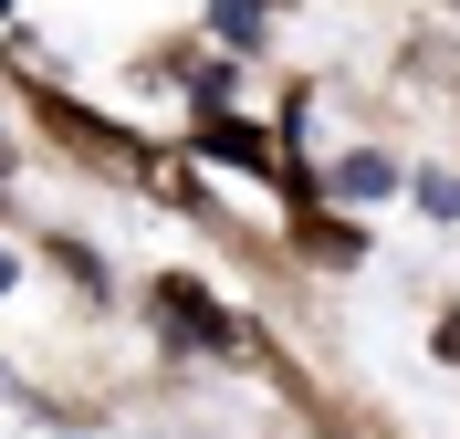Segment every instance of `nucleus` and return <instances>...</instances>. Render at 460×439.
I'll return each instance as SVG.
<instances>
[{"label":"nucleus","instance_id":"obj_4","mask_svg":"<svg viewBox=\"0 0 460 439\" xmlns=\"http://www.w3.org/2000/svg\"><path fill=\"white\" fill-rule=\"evenodd\" d=\"M272 11H283V0H220V42H261Z\"/></svg>","mask_w":460,"mask_h":439},{"label":"nucleus","instance_id":"obj_5","mask_svg":"<svg viewBox=\"0 0 460 439\" xmlns=\"http://www.w3.org/2000/svg\"><path fill=\"white\" fill-rule=\"evenodd\" d=\"M304 241H314L324 262H367V241H356V231H324V220H314V231H304Z\"/></svg>","mask_w":460,"mask_h":439},{"label":"nucleus","instance_id":"obj_7","mask_svg":"<svg viewBox=\"0 0 460 439\" xmlns=\"http://www.w3.org/2000/svg\"><path fill=\"white\" fill-rule=\"evenodd\" d=\"M0 11H11V0H0Z\"/></svg>","mask_w":460,"mask_h":439},{"label":"nucleus","instance_id":"obj_6","mask_svg":"<svg viewBox=\"0 0 460 439\" xmlns=\"http://www.w3.org/2000/svg\"><path fill=\"white\" fill-rule=\"evenodd\" d=\"M439 356H450V366H460V314H450V324H439Z\"/></svg>","mask_w":460,"mask_h":439},{"label":"nucleus","instance_id":"obj_2","mask_svg":"<svg viewBox=\"0 0 460 439\" xmlns=\"http://www.w3.org/2000/svg\"><path fill=\"white\" fill-rule=\"evenodd\" d=\"M199 157H220V168H261V178H272V136H261V126H241V116H199Z\"/></svg>","mask_w":460,"mask_h":439},{"label":"nucleus","instance_id":"obj_1","mask_svg":"<svg viewBox=\"0 0 460 439\" xmlns=\"http://www.w3.org/2000/svg\"><path fill=\"white\" fill-rule=\"evenodd\" d=\"M157 324H168V335H189L199 356H241V324H230L220 303L189 283V272H168V283H157Z\"/></svg>","mask_w":460,"mask_h":439},{"label":"nucleus","instance_id":"obj_3","mask_svg":"<svg viewBox=\"0 0 460 439\" xmlns=\"http://www.w3.org/2000/svg\"><path fill=\"white\" fill-rule=\"evenodd\" d=\"M387 189H398L387 157H345V168H335V199H387Z\"/></svg>","mask_w":460,"mask_h":439}]
</instances>
